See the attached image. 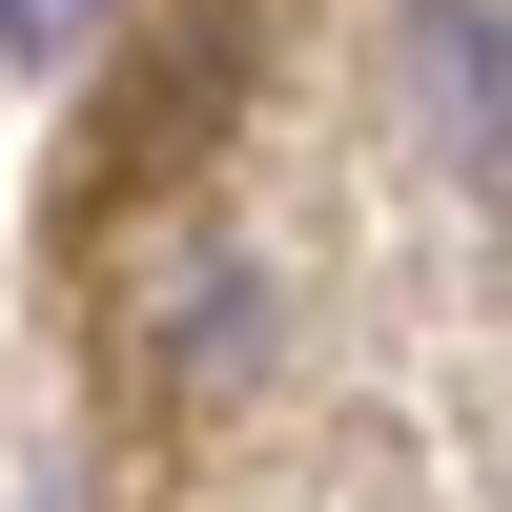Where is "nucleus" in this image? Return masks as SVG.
<instances>
[{
    "label": "nucleus",
    "instance_id": "nucleus-1",
    "mask_svg": "<svg viewBox=\"0 0 512 512\" xmlns=\"http://www.w3.org/2000/svg\"><path fill=\"white\" fill-rule=\"evenodd\" d=\"M390 82L431 103L451 164H512V41L472 21V0H410V21H390Z\"/></svg>",
    "mask_w": 512,
    "mask_h": 512
},
{
    "label": "nucleus",
    "instance_id": "nucleus-2",
    "mask_svg": "<svg viewBox=\"0 0 512 512\" xmlns=\"http://www.w3.org/2000/svg\"><path fill=\"white\" fill-rule=\"evenodd\" d=\"M246 349H267V287H246L226 246H164V267H144V369L205 390V369H246Z\"/></svg>",
    "mask_w": 512,
    "mask_h": 512
},
{
    "label": "nucleus",
    "instance_id": "nucleus-3",
    "mask_svg": "<svg viewBox=\"0 0 512 512\" xmlns=\"http://www.w3.org/2000/svg\"><path fill=\"white\" fill-rule=\"evenodd\" d=\"M103 21H123V0H0V41H21V62H82Z\"/></svg>",
    "mask_w": 512,
    "mask_h": 512
}]
</instances>
